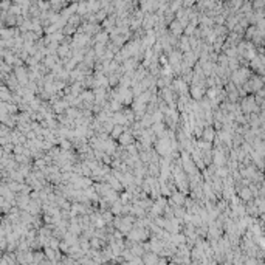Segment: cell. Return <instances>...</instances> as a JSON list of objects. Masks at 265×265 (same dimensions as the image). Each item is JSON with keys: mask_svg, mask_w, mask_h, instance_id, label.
<instances>
[{"mask_svg": "<svg viewBox=\"0 0 265 265\" xmlns=\"http://www.w3.org/2000/svg\"><path fill=\"white\" fill-rule=\"evenodd\" d=\"M181 161H183V167H185L186 174H191V175L195 174V166H194L195 161H192L191 157H189V155H186V152L181 155Z\"/></svg>", "mask_w": 265, "mask_h": 265, "instance_id": "obj_1", "label": "cell"}, {"mask_svg": "<svg viewBox=\"0 0 265 265\" xmlns=\"http://www.w3.org/2000/svg\"><path fill=\"white\" fill-rule=\"evenodd\" d=\"M104 220H106V222H110V220H112V214H110V213H106V214H104Z\"/></svg>", "mask_w": 265, "mask_h": 265, "instance_id": "obj_17", "label": "cell"}, {"mask_svg": "<svg viewBox=\"0 0 265 265\" xmlns=\"http://www.w3.org/2000/svg\"><path fill=\"white\" fill-rule=\"evenodd\" d=\"M118 140L121 141V144H123V146H129V144H132L133 137H132V133H130V132H124Z\"/></svg>", "mask_w": 265, "mask_h": 265, "instance_id": "obj_3", "label": "cell"}, {"mask_svg": "<svg viewBox=\"0 0 265 265\" xmlns=\"http://www.w3.org/2000/svg\"><path fill=\"white\" fill-rule=\"evenodd\" d=\"M16 76H17V79H19L20 84H26V82H28V74H26V71H25L23 67H17Z\"/></svg>", "mask_w": 265, "mask_h": 265, "instance_id": "obj_2", "label": "cell"}, {"mask_svg": "<svg viewBox=\"0 0 265 265\" xmlns=\"http://www.w3.org/2000/svg\"><path fill=\"white\" fill-rule=\"evenodd\" d=\"M113 121H115V123H118V124H123V126H124V124L127 123L129 119H127V116H126V115L115 113V115H113Z\"/></svg>", "mask_w": 265, "mask_h": 265, "instance_id": "obj_8", "label": "cell"}, {"mask_svg": "<svg viewBox=\"0 0 265 265\" xmlns=\"http://www.w3.org/2000/svg\"><path fill=\"white\" fill-rule=\"evenodd\" d=\"M171 202H174L175 205H183V203H185L186 200H185V195H183V194H180V192H174ZM174 203H172V205H174Z\"/></svg>", "mask_w": 265, "mask_h": 265, "instance_id": "obj_5", "label": "cell"}, {"mask_svg": "<svg viewBox=\"0 0 265 265\" xmlns=\"http://www.w3.org/2000/svg\"><path fill=\"white\" fill-rule=\"evenodd\" d=\"M60 144H62L64 149H70V143L67 141V140H60Z\"/></svg>", "mask_w": 265, "mask_h": 265, "instance_id": "obj_16", "label": "cell"}, {"mask_svg": "<svg viewBox=\"0 0 265 265\" xmlns=\"http://www.w3.org/2000/svg\"><path fill=\"white\" fill-rule=\"evenodd\" d=\"M92 247H93V248H99V247H101L99 240H98V239H92Z\"/></svg>", "mask_w": 265, "mask_h": 265, "instance_id": "obj_15", "label": "cell"}, {"mask_svg": "<svg viewBox=\"0 0 265 265\" xmlns=\"http://www.w3.org/2000/svg\"><path fill=\"white\" fill-rule=\"evenodd\" d=\"M132 253H133V254H137V256H140V254H143V250H141L140 247H133Z\"/></svg>", "mask_w": 265, "mask_h": 265, "instance_id": "obj_14", "label": "cell"}, {"mask_svg": "<svg viewBox=\"0 0 265 265\" xmlns=\"http://www.w3.org/2000/svg\"><path fill=\"white\" fill-rule=\"evenodd\" d=\"M2 98H3V101H6V99L9 98V95H8V88H6V87H3V88H2Z\"/></svg>", "mask_w": 265, "mask_h": 265, "instance_id": "obj_13", "label": "cell"}, {"mask_svg": "<svg viewBox=\"0 0 265 265\" xmlns=\"http://www.w3.org/2000/svg\"><path fill=\"white\" fill-rule=\"evenodd\" d=\"M158 259L155 257L154 254H144V257H143V262H146V264H154V262H157Z\"/></svg>", "mask_w": 265, "mask_h": 265, "instance_id": "obj_9", "label": "cell"}, {"mask_svg": "<svg viewBox=\"0 0 265 265\" xmlns=\"http://www.w3.org/2000/svg\"><path fill=\"white\" fill-rule=\"evenodd\" d=\"M154 130H155V133L163 135V124H161V123H155V126H154Z\"/></svg>", "mask_w": 265, "mask_h": 265, "instance_id": "obj_10", "label": "cell"}, {"mask_svg": "<svg viewBox=\"0 0 265 265\" xmlns=\"http://www.w3.org/2000/svg\"><path fill=\"white\" fill-rule=\"evenodd\" d=\"M124 132H126L124 126H123V124H116V126L112 129V138H119Z\"/></svg>", "mask_w": 265, "mask_h": 265, "instance_id": "obj_4", "label": "cell"}, {"mask_svg": "<svg viewBox=\"0 0 265 265\" xmlns=\"http://www.w3.org/2000/svg\"><path fill=\"white\" fill-rule=\"evenodd\" d=\"M202 96H203V87L195 84V85L192 87V98H194V99H200Z\"/></svg>", "mask_w": 265, "mask_h": 265, "instance_id": "obj_6", "label": "cell"}, {"mask_svg": "<svg viewBox=\"0 0 265 265\" xmlns=\"http://www.w3.org/2000/svg\"><path fill=\"white\" fill-rule=\"evenodd\" d=\"M213 137H214L213 129H206V130H205V138L206 140H213Z\"/></svg>", "mask_w": 265, "mask_h": 265, "instance_id": "obj_12", "label": "cell"}, {"mask_svg": "<svg viewBox=\"0 0 265 265\" xmlns=\"http://www.w3.org/2000/svg\"><path fill=\"white\" fill-rule=\"evenodd\" d=\"M174 87H175L180 93H186V92H188V85H186V82H183V81H175Z\"/></svg>", "mask_w": 265, "mask_h": 265, "instance_id": "obj_7", "label": "cell"}, {"mask_svg": "<svg viewBox=\"0 0 265 265\" xmlns=\"http://www.w3.org/2000/svg\"><path fill=\"white\" fill-rule=\"evenodd\" d=\"M16 79H17L16 74H14V76H11V78L8 79V85H9L11 88H12V87H17V81H16Z\"/></svg>", "mask_w": 265, "mask_h": 265, "instance_id": "obj_11", "label": "cell"}]
</instances>
